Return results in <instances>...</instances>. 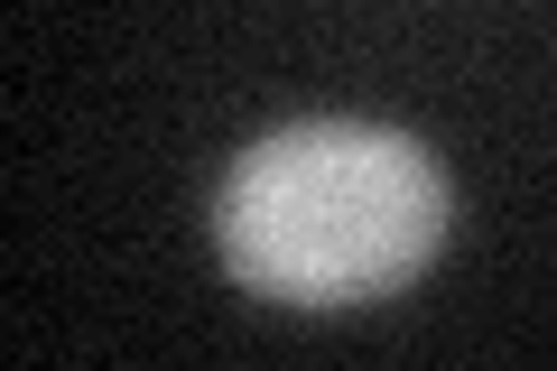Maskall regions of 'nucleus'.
Returning <instances> with one entry per match:
<instances>
[{
    "mask_svg": "<svg viewBox=\"0 0 557 371\" xmlns=\"http://www.w3.org/2000/svg\"><path fill=\"white\" fill-rule=\"evenodd\" d=\"M214 242L242 288L278 307H362L437 260L446 176L409 131L381 121H288L233 158Z\"/></svg>",
    "mask_w": 557,
    "mask_h": 371,
    "instance_id": "obj_1",
    "label": "nucleus"
}]
</instances>
